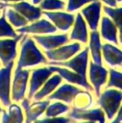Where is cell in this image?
Listing matches in <instances>:
<instances>
[{
    "mask_svg": "<svg viewBox=\"0 0 122 123\" xmlns=\"http://www.w3.org/2000/svg\"><path fill=\"white\" fill-rule=\"evenodd\" d=\"M46 62V58L37 47L34 39L32 37L23 36L21 40L20 55L16 68H24Z\"/></svg>",
    "mask_w": 122,
    "mask_h": 123,
    "instance_id": "1",
    "label": "cell"
},
{
    "mask_svg": "<svg viewBox=\"0 0 122 123\" xmlns=\"http://www.w3.org/2000/svg\"><path fill=\"white\" fill-rule=\"evenodd\" d=\"M122 101V92L116 89H107L97 101L98 105L104 110L109 120H111L117 112Z\"/></svg>",
    "mask_w": 122,
    "mask_h": 123,
    "instance_id": "2",
    "label": "cell"
},
{
    "mask_svg": "<svg viewBox=\"0 0 122 123\" xmlns=\"http://www.w3.org/2000/svg\"><path fill=\"white\" fill-rule=\"evenodd\" d=\"M0 8L3 10L4 8H12L18 12L22 16H24L28 22H33L39 19L42 15V10L36 6L32 5L26 1H19L14 3H3L0 2Z\"/></svg>",
    "mask_w": 122,
    "mask_h": 123,
    "instance_id": "3",
    "label": "cell"
},
{
    "mask_svg": "<svg viewBox=\"0 0 122 123\" xmlns=\"http://www.w3.org/2000/svg\"><path fill=\"white\" fill-rule=\"evenodd\" d=\"M87 60H88V48H85L81 53L75 56L73 59L69 60L68 62H50V65H59L63 67H68L74 70L76 73L82 75L83 77L86 78V67H87Z\"/></svg>",
    "mask_w": 122,
    "mask_h": 123,
    "instance_id": "4",
    "label": "cell"
},
{
    "mask_svg": "<svg viewBox=\"0 0 122 123\" xmlns=\"http://www.w3.org/2000/svg\"><path fill=\"white\" fill-rule=\"evenodd\" d=\"M23 36L24 34L19 33V35H17L15 37L0 39V60L4 65L9 64L15 59L16 45Z\"/></svg>",
    "mask_w": 122,
    "mask_h": 123,
    "instance_id": "5",
    "label": "cell"
},
{
    "mask_svg": "<svg viewBox=\"0 0 122 123\" xmlns=\"http://www.w3.org/2000/svg\"><path fill=\"white\" fill-rule=\"evenodd\" d=\"M42 14H44L47 19H49L57 29L61 31H68L75 20L74 14L71 12H52V11H44L42 12Z\"/></svg>",
    "mask_w": 122,
    "mask_h": 123,
    "instance_id": "6",
    "label": "cell"
},
{
    "mask_svg": "<svg viewBox=\"0 0 122 123\" xmlns=\"http://www.w3.org/2000/svg\"><path fill=\"white\" fill-rule=\"evenodd\" d=\"M29 73H30V70H27V69H22V68L15 69L12 87V98L15 102L22 100L24 98Z\"/></svg>",
    "mask_w": 122,
    "mask_h": 123,
    "instance_id": "7",
    "label": "cell"
},
{
    "mask_svg": "<svg viewBox=\"0 0 122 123\" xmlns=\"http://www.w3.org/2000/svg\"><path fill=\"white\" fill-rule=\"evenodd\" d=\"M101 9H102L101 2L95 0L90 2L88 5H86L81 10V14L85 18V22L87 23L91 31H95L98 28L99 21L101 18Z\"/></svg>",
    "mask_w": 122,
    "mask_h": 123,
    "instance_id": "8",
    "label": "cell"
},
{
    "mask_svg": "<svg viewBox=\"0 0 122 123\" xmlns=\"http://www.w3.org/2000/svg\"><path fill=\"white\" fill-rule=\"evenodd\" d=\"M80 50H81V44L79 42H74L72 44H68L64 46L61 45L52 50H45V55L50 61L61 62L70 59Z\"/></svg>",
    "mask_w": 122,
    "mask_h": 123,
    "instance_id": "9",
    "label": "cell"
},
{
    "mask_svg": "<svg viewBox=\"0 0 122 123\" xmlns=\"http://www.w3.org/2000/svg\"><path fill=\"white\" fill-rule=\"evenodd\" d=\"M58 29L55 27V25L45 18L37 19L36 21H33L31 24H27L23 27L17 28L16 32L20 34H53Z\"/></svg>",
    "mask_w": 122,
    "mask_h": 123,
    "instance_id": "10",
    "label": "cell"
},
{
    "mask_svg": "<svg viewBox=\"0 0 122 123\" xmlns=\"http://www.w3.org/2000/svg\"><path fill=\"white\" fill-rule=\"evenodd\" d=\"M13 62L0 69V100L5 107L11 104V73Z\"/></svg>",
    "mask_w": 122,
    "mask_h": 123,
    "instance_id": "11",
    "label": "cell"
},
{
    "mask_svg": "<svg viewBox=\"0 0 122 123\" xmlns=\"http://www.w3.org/2000/svg\"><path fill=\"white\" fill-rule=\"evenodd\" d=\"M29 100H30L29 98L23 99L22 106L26 112V123H33L45 111L46 108L50 104V100H46V101L37 100V102L31 105H29Z\"/></svg>",
    "mask_w": 122,
    "mask_h": 123,
    "instance_id": "12",
    "label": "cell"
},
{
    "mask_svg": "<svg viewBox=\"0 0 122 123\" xmlns=\"http://www.w3.org/2000/svg\"><path fill=\"white\" fill-rule=\"evenodd\" d=\"M53 73V70L49 67H42L38 69H35L32 71L31 81H30V90H29V99L34 97V94L39 89L41 85H43L48 77Z\"/></svg>",
    "mask_w": 122,
    "mask_h": 123,
    "instance_id": "13",
    "label": "cell"
},
{
    "mask_svg": "<svg viewBox=\"0 0 122 123\" xmlns=\"http://www.w3.org/2000/svg\"><path fill=\"white\" fill-rule=\"evenodd\" d=\"M41 47L45 50H52L57 47H60L66 42L69 38L66 34L61 35H49V36H34L33 37Z\"/></svg>",
    "mask_w": 122,
    "mask_h": 123,
    "instance_id": "14",
    "label": "cell"
},
{
    "mask_svg": "<svg viewBox=\"0 0 122 123\" xmlns=\"http://www.w3.org/2000/svg\"><path fill=\"white\" fill-rule=\"evenodd\" d=\"M107 77H108V70L105 67L96 64L93 62H89V79L98 96L100 95L101 86L107 81Z\"/></svg>",
    "mask_w": 122,
    "mask_h": 123,
    "instance_id": "15",
    "label": "cell"
},
{
    "mask_svg": "<svg viewBox=\"0 0 122 123\" xmlns=\"http://www.w3.org/2000/svg\"><path fill=\"white\" fill-rule=\"evenodd\" d=\"M50 68L53 70V72H57L61 78L65 79L67 82L79 85V86H83L85 89H88L90 91L92 90V87L90 86V85H88L86 78L83 77L82 75H80L76 72L70 71L68 69H65L64 67H61L59 65H50Z\"/></svg>",
    "mask_w": 122,
    "mask_h": 123,
    "instance_id": "16",
    "label": "cell"
},
{
    "mask_svg": "<svg viewBox=\"0 0 122 123\" xmlns=\"http://www.w3.org/2000/svg\"><path fill=\"white\" fill-rule=\"evenodd\" d=\"M69 118L86 121H105V115L101 109L81 110L74 107L69 113Z\"/></svg>",
    "mask_w": 122,
    "mask_h": 123,
    "instance_id": "17",
    "label": "cell"
},
{
    "mask_svg": "<svg viewBox=\"0 0 122 123\" xmlns=\"http://www.w3.org/2000/svg\"><path fill=\"white\" fill-rule=\"evenodd\" d=\"M73 29L70 33L69 39L71 40H78L81 43H86L88 40V33L86 22L81 12H78L75 16V20L73 23Z\"/></svg>",
    "mask_w": 122,
    "mask_h": 123,
    "instance_id": "18",
    "label": "cell"
},
{
    "mask_svg": "<svg viewBox=\"0 0 122 123\" xmlns=\"http://www.w3.org/2000/svg\"><path fill=\"white\" fill-rule=\"evenodd\" d=\"M117 27L109 16H103L100 23V35L101 37L115 45L118 44L117 38Z\"/></svg>",
    "mask_w": 122,
    "mask_h": 123,
    "instance_id": "19",
    "label": "cell"
},
{
    "mask_svg": "<svg viewBox=\"0 0 122 123\" xmlns=\"http://www.w3.org/2000/svg\"><path fill=\"white\" fill-rule=\"evenodd\" d=\"M80 91H81L80 88L73 86L71 85L65 84L60 86L55 92H53L49 96L48 100H61L70 104L73 102V99L76 96V94L79 93Z\"/></svg>",
    "mask_w": 122,
    "mask_h": 123,
    "instance_id": "20",
    "label": "cell"
},
{
    "mask_svg": "<svg viewBox=\"0 0 122 123\" xmlns=\"http://www.w3.org/2000/svg\"><path fill=\"white\" fill-rule=\"evenodd\" d=\"M102 52L108 64L110 66L122 65V51L119 48L110 43H105L102 45Z\"/></svg>",
    "mask_w": 122,
    "mask_h": 123,
    "instance_id": "21",
    "label": "cell"
},
{
    "mask_svg": "<svg viewBox=\"0 0 122 123\" xmlns=\"http://www.w3.org/2000/svg\"><path fill=\"white\" fill-rule=\"evenodd\" d=\"M89 37V50L91 53L92 62L96 64L102 65V45L100 41V34L97 30L91 31Z\"/></svg>",
    "mask_w": 122,
    "mask_h": 123,
    "instance_id": "22",
    "label": "cell"
},
{
    "mask_svg": "<svg viewBox=\"0 0 122 123\" xmlns=\"http://www.w3.org/2000/svg\"><path fill=\"white\" fill-rule=\"evenodd\" d=\"M61 77L59 74L52 76L49 80L47 79L46 82L44 83V86H42V88L39 89L38 92H36L34 94V99L35 100H41L45 96L49 95L61 84Z\"/></svg>",
    "mask_w": 122,
    "mask_h": 123,
    "instance_id": "23",
    "label": "cell"
},
{
    "mask_svg": "<svg viewBox=\"0 0 122 123\" xmlns=\"http://www.w3.org/2000/svg\"><path fill=\"white\" fill-rule=\"evenodd\" d=\"M5 9V14H6V17H7V20L9 21V23L15 27V28H20V27H23L25 25L28 24V20L22 16L18 12H16L15 10L12 9V8H9L8 10Z\"/></svg>",
    "mask_w": 122,
    "mask_h": 123,
    "instance_id": "24",
    "label": "cell"
},
{
    "mask_svg": "<svg viewBox=\"0 0 122 123\" xmlns=\"http://www.w3.org/2000/svg\"><path fill=\"white\" fill-rule=\"evenodd\" d=\"M74 102V107L81 109V110H85L91 107L93 100L92 96L88 91H83L81 90L79 93L76 94V96L73 99Z\"/></svg>",
    "mask_w": 122,
    "mask_h": 123,
    "instance_id": "25",
    "label": "cell"
},
{
    "mask_svg": "<svg viewBox=\"0 0 122 123\" xmlns=\"http://www.w3.org/2000/svg\"><path fill=\"white\" fill-rule=\"evenodd\" d=\"M103 10H104V12L116 25L117 29L119 30V34L122 33V7L112 8V7H109V6H104Z\"/></svg>",
    "mask_w": 122,
    "mask_h": 123,
    "instance_id": "26",
    "label": "cell"
},
{
    "mask_svg": "<svg viewBox=\"0 0 122 123\" xmlns=\"http://www.w3.org/2000/svg\"><path fill=\"white\" fill-rule=\"evenodd\" d=\"M3 10L4 12L0 16V37H15L17 36V33L16 31L13 30L12 25L7 20L5 14V9Z\"/></svg>",
    "mask_w": 122,
    "mask_h": 123,
    "instance_id": "27",
    "label": "cell"
},
{
    "mask_svg": "<svg viewBox=\"0 0 122 123\" xmlns=\"http://www.w3.org/2000/svg\"><path fill=\"white\" fill-rule=\"evenodd\" d=\"M68 110H69V107L67 105L60 102H56L51 105L50 104L48 105V107L45 110V114L47 117H55L68 111Z\"/></svg>",
    "mask_w": 122,
    "mask_h": 123,
    "instance_id": "28",
    "label": "cell"
},
{
    "mask_svg": "<svg viewBox=\"0 0 122 123\" xmlns=\"http://www.w3.org/2000/svg\"><path fill=\"white\" fill-rule=\"evenodd\" d=\"M38 5L42 11H62L65 9V2L62 0H42Z\"/></svg>",
    "mask_w": 122,
    "mask_h": 123,
    "instance_id": "29",
    "label": "cell"
},
{
    "mask_svg": "<svg viewBox=\"0 0 122 123\" xmlns=\"http://www.w3.org/2000/svg\"><path fill=\"white\" fill-rule=\"evenodd\" d=\"M115 86L119 89H122V72L115 69H110V80L107 85V87Z\"/></svg>",
    "mask_w": 122,
    "mask_h": 123,
    "instance_id": "30",
    "label": "cell"
},
{
    "mask_svg": "<svg viewBox=\"0 0 122 123\" xmlns=\"http://www.w3.org/2000/svg\"><path fill=\"white\" fill-rule=\"evenodd\" d=\"M11 116H12L17 123H23V113L21 108L16 104H10L9 105V112Z\"/></svg>",
    "mask_w": 122,
    "mask_h": 123,
    "instance_id": "31",
    "label": "cell"
},
{
    "mask_svg": "<svg viewBox=\"0 0 122 123\" xmlns=\"http://www.w3.org/2000/svg\"><path fill=\"white\" fill-rule=\"evenodd\" d=\"M92 1H95V0H68L67 5H66V11L68 12L77 11L81 7L85 6V4L90 3Z\"/></svg>",
    "mask_w": 122,
    "mask_h": 123,
    "instance_id": "32",
    "label": "cell"
},
{
    "mask_svg": "<svg viewBox=\"0 0 122 123\" xmlns=\"http://www.w3.org/2000/svg\"><path fill=\"white\" fill-rule=\"evenodd\" d=\"M70 118L66 117H47L40 120H35L34 123H69Z\"/></svg>",
    "mask_w": 122,
    "mask_h": 123,
    "instance_id": "33",
    "label": "cell"
},
{
    "mask_svg": "<svg viewBox=\"0 0 122 123\" xmlns=\"http://www.w3.org/2000/svg\"><path fill=\"white\" fill-rule=\"evenodd\" d=\"M1 123H17V122L12 116H11L5 111H2V122Z\"/></svg>",
    "mask_w": 122,
    "mask_h": 123,
    "instance_id": "34",
    "label": "cell"
},
{
    "mask_svg": "<svg viewBox=\"0 0 122 123\" xmlns=\"http://www.w3.org/2000/svg\"><path fill=\"white\" fill-rule=\"evenodd\" d=\"M101 2H103L104 4H106L107 6L109 7H112V8H115L117 6V2L116 0H100Z\"/></svg>",
    "mask_w": 122,
    "mask_h": 123,
    "instance_id": "35",
    "label": "cell"
},
{
    "mask_svg": "<svg viewBox=\"0 0 122 123\" xmlns=\"http://www.w3.org/2000/svg\"><path fill=\"white\" fill-rule=\"evenodd\" d=\"M116 120H118V121H122V106H121V108L119 109V111H118V112H117Z\"/></svg>",
    "mask_w": 122,
    "mask_h": 123,
    "instance_id": "36",
    "label": "cell"
},
{
    "mask_svg": "<svg viewBox=\"0 0 122 123\" xmlns=\"http://www.w3.org/2000/svg\"><path fill=\"white\" fill-rule=\"evenodd\" d=\"M19 1H23V0H0V2H3V3H14Z\"/></svg>",
    "mask_w": 122,
    "mask_h": 123,
    "instance_id": "37",
    "label": "cell"
},
{
    "mask_svg": "<svg viewBox=\"0 0 122 123\" xmlns=\"http://www.w3.org/2000/svg\"><path fill=\"white\" fill-rule=\"evenodd\" d=\"M41 1H42V0H32V3H33L34 5H37V4H39Z\"/></svg>",
    "mask_w": 122,
    "mask_h": 123,
    "instance_id": "38",
    "label": "cell"
},
{
    "mask_svg": "<svg viewBox=\"0 0 122 123\" xmlns=\"http://www.w3.org/2000/svg\"><path fill=\"white\" fill-rule=\"evenodd\" d=\"M110 123H121V121H118V120H116V119H114L112 122H110Z\"/></svg>",
    "mask_w": 122,
    "mask_h": 123,
    "instance_id": "39",
    "label": "cell"
},
{
    "mask_svg": "<svg viewBox=\"0 0 122 123\" xmlns=\"http://www.w3.org/2000/svg\"><path fill=\"white\" fill-rule=\"evenodd\" d=\"M119 38H120V42L122 43V33L119 34Z\"/></svg>",
    "mask_w": 122,
    "mask_h": 123,
    "instance_id": "40",
    "label": "cell"
},
{
    "mask_svg": "<svg viewBox=\"0 0 122 123\" xmlns=\"http://www.w3.org/2000/svg\"><path fill=\"white\" fill-rule=\"evenodd\" d=\"M81 123H95V121H85V122H81Z\"/></svg>",
    "mask_w": 122,
    "mask_h": 123,
    "instance_id": "41",
    "label": "cell"
},
{
    "mask_svg": "<svg viewBox=\"0 0 122 123\" xmlns=\"http://www.w3.org/2000/svg\"><path fill=\"white\" fill-rule=\"evenodd\" d=\"M116 2L118 3V2H122V0H116Z\"/></svg>",
    "mask_w": 122,
    "mask_h": 123,
    "instance_id": "42",
    "label": "cell"
},
{
    "mask_svg": "<svg viewBox=\"0 0 122 123\" xmlns=\"http://www.w3.org/2000/svg\"><path fill=\"white\" fill-rule=\"evenodd\" d=\"M99 123H105V121H100Z\"/></svg>",
    "mask_w": 122,
    "mask_h": 123,
    "instance_id": "43",
    "label": "cell"
},
{
    "mask_svg": "<svg viewBox=\"0 0 122 123\" xmlns=\"http://www.w3.org/2000/svg\"><path fill=\"white\" fill-rule=\"evenodd\" d=\"M0 112H2V109L1 108H0Z\"/></svg>",
    "mask_w": 122,
    "mask_h": 123,
    "instance_id": "44",
    "label": "cell"
},
{
    "mask_svg": "<svg viewBox=\"0 0 122 123\" xmlns=\"http://www.w3.org/2000/svg\"><path fill=\"white\" fill-rule=\"evenodd\" d=\"M1 10H2V9H1V8H0V14H1Z\"/></svg>",
    "mask_w": 122,
    "mask_h": 123,
    "instance_id": "45",
    "label": "cell"
}]
</instances>
